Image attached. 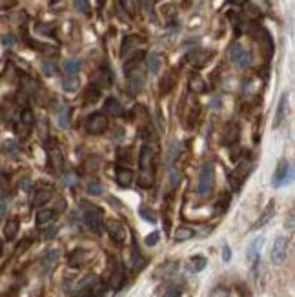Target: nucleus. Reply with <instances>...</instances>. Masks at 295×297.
<instances>
[{
  "label": "nucleus",
  "instance_id": "nucleus-1",
  "mask_svg": "<svg viewBox=\"0 0 295 297\" xmlns=\"http://www.w3.org/2000/svg\"><path fill=\"white\" fill-rule=\"evenodd\" d=\"M213 181H215V170H213V162H204L201 173H199V184H197V193L201 197H206L213 188Z\"/></svg>",
  "mask_w": 295,
  "mask_h": 297
},
{
  "label": "nucleus",
  "instance_id": "nucleus-2",
  "mask_svg": "<svg viewBox=\"0 0 295 297\" xmlns=\"http://www.w3.org/2000/svg\"><path fill=\"white\" fill-rule=\"evenodd\" d=\"M109 126V120H107L106 113H93L86 119V129L91 133V135H100L104 133Z\"/></svg>",
  "mask_w": 295,
  "mask_h": 297
},
{
  "label": "nucleus",
  "instance_id": "nucleus-3",
  "mask_svg": "<svg viewBox=\"0 0 295 297\" xmlns=\"http://www.w3.org/2000/svg\"><path fill=\"white\" fill-rule=\"evenodd\" d=\"M288 244H290V241H288L286 237H277V239H275V243H273V246H272V252H270V259H272L273 265H281V262L286 259Z\"/></svg>",
  "mask_w": 295,
  "mask_h": 297
},
{
  "label": "nucleus",
  "instance_id": "nucleus-4",
  "mask_svg": "<svg viewBox=\"0 0 295 297\" xmlns=\"http://www.w3.org/2000/svg\"><path fill=\"white\" fill-rule=\"evenodd\" d=\"M230 58H232L239 68H248L251 64L250 51L246 48H242L241 44H232V48H230Z\"/></svg>",
  "mask_w": 295,
  "mask_h": 297
},
{
  "label": "nucleus",
  "instance_id": "nucleus-5",
  "mask_svg": "<svg viewBox=\"0 0 295 297\" xmlns=\"http://www.w3.org/2000/svg\"><path fill=\"white\" fill-rule=\"evenodd\" d=\"M291 179V166L288 160H281L277 164V170L273 173V186L279 188V186H284L288 181Z\"/></svg>",
  "mask_w": 295,
  "mask_h": 297
},
{
  "label": "nucleus",
  "instance_id": "nucleus-6",
  "mask_svg": "<svg viewBox=\"0 0 295 297\" xmlns=\"http://www.w3.org/2000/svg\"><path fill=\"white\" fill-rule=\"evenodd\" d=\"M263 243H264L263 237H257V239L251 241L248 250H246V257H248L251 270H255V266L259 265V255H261V248H263Z\"/></svg>",
  "mask_w": 295,
  "mask_h": 297
},
{
  "label": "nucleus",
  "instance_id": "nucleus-7",
  "mask_svg": "<svg viewBox=\"0 0 295 297\" xmlns=\"http://www.w3.org/2000/svg\"><path fill=\"white\" fill-rule=\"evenodd\" d=\"M84 222L86 226L90 228L91 232H95V234H100V230H102V213L98 212V210H88V212L84 213Z\"/></svg>",
  "mask_w": 295,
  "mask_h": 297
},
{
  "label": "nucleus",
  "instance_id": "nucleus-8",
  "mask_svg": "<svg viewBox=\"0 0 295 297\" xmlns=\"http://www.w3.org/2000/svg\"><path fill=\"white\" fill-rule=\"evenodd\" d=\"M106 230L109 234L115 243H124L126 241V226L121 221H107L106 222Z\"/></svg>",
  "mask_w": 295,
  "mask_h": 297
},
{
  "label": "nucleus",
  "instance_id": "nucleus-9",
  "mask_svg": "<svg viewBox=\"0 0 295 297\" xmlns=\"http://www.w3.org/2000/svg\"><path fill=\"white\" fill-rule=\"evenodd\" d=\"M122 283H124V270H122V266L113 259L112 272H109V284H112V288H121Z\"/></svg>",
  "mask_w": 295,
  "mask_h": 297
},
{
  "label": "nucleus",
  "instance_id": "nucleus-10",
  "mask_svg": "<svg viewBox=\"0 0 295 297\" xmlns=\"http://www.w3.org/2000/svg\"><path fill=\"white\" fill-rule=\"evenodd\" d=\"M153 155H155V150L150 142H146L140 150V157H139V162H140V168L142 170H153L152 168V162H153Z\"/></svg>",
  "mask_w": 295,
  "mask_h": 297
},
{
  "label": "nucleus",
  "instance_id": "nucleus-11",
  "mask_svg": "<svg viewBox=\"0 0 295 297\" xmlns=\"http://www.w3.org/2000/svg\"><path fill=\"white\" fill-rule=\"evenodd\" d=\"M57 259H58V250L51 248V250H48V252H44V255L41 257V270H42V274H48V272L55 266Z\"/></svg>",
  "mask_w": 295,
  "mask_h": 297
},
{
  "label": "nucleus",
  "instance_id": "nucleus-12",
  "mask_svg": "<svg viewBox=\"0 0 295 297\" xmlns=\"http://www.w3.org/2000/svg\"><path fill=\"white\" fill-rule=\"evenodd\" d=\"M177 268H179L177 262L168 261V262H164V265H161L155 272H153V277H157V279H166V277H171V275L177 272Z\"/></svg>",
  "mask_w": 295,
  "mask_h": 297
},
{
  "label": "nucleus",
  "instance_id": "nucleus-13",
  "mask_svg": "<svg viewBox=\"0 0 295 297\" xmlns=\"http://www.w3.org/2000/svg\"><path fill=\"white\" fill-rule=\"evenodd\" d=\"M126 75H128V80H130V84L133 86V89H140L144 86V73L137 66L126 70Z\"/></svg>",
  "mask_w": 295,
  "mask_h": 297
},
{
  "label": "nucleus",
  "instance_id": "nucleus-14",
  "mask_svg": "<svg viewBox=\"0 0 295 297\" xmlns=\"http://www.w3.org/2000/svg\"><path fill=\"white\" fill-rule=\"evenodd\" d=\"M49 162H51V166H53V170L57 173H60L64 170V155L57 146L49 148Z\"/></svg>",
  "mask_w": 295,
  "mask_h": 297
},
{
  "label": "nucleus",
  "instance_id": "nucleus-15",
  "mask_svg": "<svg viewBox=\"0 0 295 297\" xmlns=\"http://www.w3.org/2000/svg\"><path fill=\"white\" fill-rule=\"evenodd\" d=\"M144 40L140 37H126L124 42H122V49H121V55L126 57V55H130L131 51H135L137 48H140Z\"/></svg>",
  "mask_w": 295,
  "mask_h": 297
},
{
  "label": "nucleus",
  "instance_id": "nucleus-16",
  "mask_svg": "<svg viewBox=\"0 0 295 297\" xmlns=\"http://www.w3.org/2000/svg\"><path fill=\"white\" fill-rule=\"evenodd\" d=\"M275 215V204L273 203H270L266 208H264V212L261 213V217H259V221L255 222L253 224V230H259V228H263V226H266L270 221H272V217Z\"/></svg>",
  "mask_w": 295,
  "mask_h": 297
},
{
  "label": "nucleus",
  "instance_id": "nucleus-17",
  "mask_svg": "<svg viewBox=\"0 0 295 297\" xmlns=\"http://www.w3.org/2000/svg\"><path fill=\"white\" fill-rule=\"evenodd\" d=\"M188 88L192 93H204L206 91V82L204 79H202L201 75H197V73H193V75H190V80H188Z\"/></svg>",
  "mask_w": 295,
  "mask_h": 297
},
{
  "label": "nucleus",
  "instance_id": "nucleus-18",
  "mask_svg": "<svg viewBox=\"0 0 295 297\" xmlns=\"http://www.w3.org/2000/svg\"><path fill=\"white\" fill-rule=\"evenodd\" d=\"M180 151H182V144H180L179 141L171 142L170 148H168V155H166V166H168V168H171L175 160L179 159Z\"/></svg>",
  "mask_w": 295,
  "mask_h": 297
},
{
  "label": "nucleus",
  "instance_id": "nucleus-19",
  "mask_svg": "<svg viewBox=\"0 0 295 297\" xmlns=\"http://www.w3.org/2000/svg\"><path fill=\"white\" fill-rule=\"evenodd\" d=\"M206 265H208V261H206L204 255H193L188 261V265H186V268H188V272H192V274H199V272L204 270Z\"/></svg>",
  "mask_w": 295,
  "mask_h": 297
},
{
  "label": "nucleus",
  "instance_id": "nucleus-20",
  "mask_svg": "<svg viewBox=\"0 0 295 297\" xmlns=\"http://www.w3.org/2000/svg\"><path fill=\"white\" fill-rule=\"evenodd\" d=\"M115 181L119 186H130L133 181V172L130 168H119L115 173Z\"/></svg>",
  "mask_w": 295,
  "mask_h": 297
},
{
  "label": "nucleus",
  "instance_id": "nucleus-21",
  "mask_svg": "<svg viewBox=\"0 0 295 297\" xmlns=\"http://www.w3.org/2000/svg\"><path fill=\"white\" fill-rule=\"evenodd\" d=\"M284 119H286V95H282L281 101H279L277 115H275V120H273V128H279L284 122Z\"/></svg>",
  "mask_w": 295,
  "mask_h": 297
},
{
  "label": "nucleus",
  "instance_id": "nucleus-22",
  "mask_svg": "<svg viewBox=\"0 0 295 297\" xmlns=\"http://www.w3.org/2000/svg\"><path fill=\"white\" fill-rule=\"evenodd\" d=\"M104 111H106L107 115H113V117H119L122 113V106L119 104V101L113 97L106 98V102H104Z\"/></svg>",
  "mask_w": 295,
  "mask_h": 297
},
{
  "label": "nucleus",
  "instance_id": "nucleus-23",
  "mask_svg": "<svg viewBox=\"0 0 295 297\" xmlns=\"http://www.w3.org/2000/svg\"><path fill=\"white\" fill-rule=\"evenodd\" d=\"M18 228H20V222L17 219H9L8 222L4 224V237L8 241H13L18 234Z\"/></svg>",
  "mask_w": 295,
  "mask_h": 297
},
{
  "label": "nucleus",
  "instance_id": "nucleus-24",
  "mask_svg": "<svg viewBox=\"0 0 295 297\" xmlns=\"http://www.w3.org/2000/svg\"><path fill=\"white\" fill-rule=\"evenodd\" d=\"M51 197H53V191L49 190V188H41V190L35 193V197H33V204H35L36 208H39V206H44Z\"/></svg>",
  "mask_w": 295,
  "mask_h": 297
},
{
  "label": "nucleus",
  "instance_id": "nucleus-25",
  "mask_svg": "<svg viewBox=\"0 0 295 297\" xmlns=\"http://www.w3.org/2000/svg\"><path fill=\"white\" fill-rule=\"evenodd\" d=\"M251 172V160H248V159H244L242 162H239V166L235 170H233V175L237 179H241V181H244L246 177H248V173Z\"/></svg>",
  "mask_w": 295,
  "mask_h": 297
},
{
  "label": "nucleus",
  "instance_id": "nucleus-26",
  "mask_svg": "<svg viewBox=\"0 0 295 297\" xmlns=\"http://www.w3.org/2000/svg\"><path fill=\"white\" fill-rule=\"evenodd\" d=\"M153 182H155V173H153V170H140L139 186H142V188H152Z\"/></svg>",
  "mask_w": 295,
  "mask_h": 297
},
{
  "label": "nucleus",
  "instance_id": "nucleus-27",
  "mask_svg": "<svg viewBox=\"0 0 295 297\" xmlns=\"http://www.w3.org/2000/svg\"><path fill=\"white\" fill-rule=\"evenodd\" d=\"M208 58H210V53H206V51H193V53H190V55H188V60H190V62H192L195 68L204 66Z\"/></svg>",
  "mask_w": 295,
  "mask_h": 297
},
{
  "label": "nucleus",
  "instance_id": "nucleus-28",
  "mask_svg": "<svg viewBox=\"0 0 295 297\" xmlns=\"http://www.w3.org/2000/svg\"><path fill=\"white\" fill-rule=\"evenodd\" d=\"M195 235V232L192 230V228L188 226H180L175 230V235H173V239L177 241V243H182V241H190Z\"/></svg>",
  "mask_w": 295,
  "mask_h": 297
},
{
  "label": "nucleus",
  "instance_id": "nucleus-29",
  "mask_svg": "<svg viewBox=\"0 0 295 297\" xmlns=\"http://www.w3.org/2000/svg\"><path fill=\"white\" fill-rule=\"evenodd\" d=\"M237 139H239V129H237V126H235V124H230L228 128L224 129V137H223L224 144H233V142L237 141Z\"/></svg>",
  "mask_w": 295,
  "mask_h": 297
},
{
  "label": "nucleus",
  "instance_id": "nucleus-30",
  "mask_svg": "<svg viewBox=\"0 0 295 297\" xmlns=\"http://www.w3.org/2000/svg\"><path fill=\"white\" fill-rule=\"evenodd\" d=\"M84 250L82 248H77L73 250L71 253H69V257H67V262H69V266H81L82 261H84Z\"/></svg>",
  "mask_w": 295,
  "mask_h": 297
},
{
  "label": "nucleus",
  "instance_id": "nucleus-31",
  "mask_svg": "<svg viewBox=\"0 0 295 297\" xmlns=\"http://www.w3.org/2000/svg\"><path fill=\"white\" fill-rule=\"evenodd\" d=\"M55 212L49 208H41L39 212H36V224H46V222H49L51 219H53Z\"/></svg>",
  "mask_w": 295,
  "mask_h": 297
},
{
  "label": "nucleus",
  "instance_id": "nucleus-32",
  "mask_svg": "<svg viewBox=\"0 0 295 297\" xmlns=\"http://www.w3.org/2000/svg\"><path fill=\"white\" fill-rule=\"evenodd\" d=\"M161 62H162V57L159 53H152L148 57V70L152 71V73H157V71L161 70Z\"/></svg>",
  "mask_w": 295,
  "mask_h": 297
},
{
  "label": "nucleus",
  "instance_id": "nucleus-33",
  "mask_svg": "<svg viewBox=\"0 0 295 297\" xmlns=\"http://www.w3.org/2000/svg\"><path fill=\"white\" fill-rule=\"evenodd\" d=\"M98 82H100V86H112L113 84V73L107 68H102V70L98 71Z\"/></svg>",
  "mask_w": 295,
  "mask_h": 297
},
{
  "label": "nucleus",
  "instance_id": "nucleus-34",
  "mask_svg": "<svg viewBox=\"0 0 295 297\" xmlns=\"http://www.w3.org/2000/svg\"><path fill=\"white\" fill-rule=\"evenodd\" d=\"M64 71H66V75H75L77 71H79V68H81V62L77 60V58H67V60H64Z\"/></svg>",
  "mask_w": 295,
  "mask_h": 297
},
{
  "label": "nucleus",
  "instance_id": "nucleus-35",
  "mask_svg": "<svg viewBox=\"0 0 295 297\" xmlns=\"http://www.w3.org/2000/svg\"><path fill=\"white\" fill-rule=\"evenodd\" d=\"M62 88L66 91H77L79 89V79H77V75H66V79L62 80Z\"/></svg>",
  "mask_w": 295,
  "mask_h": 297
},
{
  "label": "nucleus",
  "instance_id": "nucleus-36",
  "mask_svg": "<svg viewBox=\"0 0 295 297\" xmlns=\"http://www.w3.org/2000/svg\"><path fill=\"white\" fill-rule=\"evenodd\" d=\"M97 281H98L97 275H93V274L86 275L84 279H81L79 283H77V292H81V290H88L91 286V284H95Z\"/></svg>",
  "mask_w": 295,
  "mask_h": 297
},
{
  "label": "nucleus",
  "instance_id": "nucleus-37",
  "mask_svg": "<svg viewBox=\"0 0 295 297\" xmlns=\"http://www.w3.org/2000/svg\"><path fill=\"white\" fill-rule=\"evenodd\" d=\"M162 297H182V288H180L179 284H168Z\"/></svg>",
  "mask_w": 295,
  "mask_h": 297
},
{
  "label": "nucleus",
  "instance_id": "nucleus-38",
  "mask_svg": "<svg viewBox=\"0 0 295 297\" xmlns=\"http://www.w3.org/2000/svg\"><path fill=\"white\" fill-rule=\"evenodd\" d=\"M88 290H90L91 297H104V293H106V284L100 283V281H97V283L91 284Z\"/></svg>",
  "mask_w": 295,
  "mask_h": 297
},
{
  "label": "nucleus",
  "instance_id": "nucleus-39",
  "mask_svg": "<svg viewBox=\"0 0 295 297\" xmlns=\"http://www.w3.org/2000/svg\"><path fill=\"white\" fill-rule=\"evenodd\" d=\"M98 97H100V89H98L95 84H91L90 88L86 89V101L88 102H95Z\"/></svg>",
  "mask_w": 295,
  "mask_h": 297
},
{
  "label": "nucleus",
  "instance_id": "nucleus-40",
  "mask_svg": "<svg viewBox=\"0 0 295 297\" xmlns=\"http://www.w3.org/2000/svg\"><path fill=\"white\" fill-rule=\"evenodd\" d=\"M98 164H100V162H98V159L95 155L93 157H88V159L84 160V170H86V172H97Z\"/></svg>",
  "mask_w": 295,
  "mask_h": 297
},
{
  "label": "nucleus",
  "instance_id": "nucleus-41",
  "mask_svg": "<svg viewBox=\"0 0 295 297\" xmlns=\"http://www.w3.org/2000/svg\"><path fill=\"white\" fill-rule=\"evenodd\" d=\"M139 213H140V217L146 219L148 222H155V221H157V215L152 212V210L148 208V206H140V208H139Z\"/></svg>",
  "mask_w": 295,
  "mask_h": 297
},
{
  "label": "nucleus",
  "instance_id": "nucleus-42",
  "mask_svg": "<svg viewBox=\"0 0 295 297\" xmlns=\"http://www.w3.org/2000/svg\"><path fill=\"white\" fill-rule=\"evenodd\" d=\"M20 120H22L24 126H33V122H35L33 111L31 110H22V113H20Z\"/></svg>",
  "mask_w": 295,
  "mask_h": 297
},
{
  "label": "nucleus",
  "instance_id": "nucleus-43",
  "mask_svg": "<svg viewBox=\"0 0 295 297\" xmlns=\"http://www.w3.org/2000/svg\"><path fill=\"white\" fill-rule=\"evenodd\" d=\"M121 6H122V9H124L126 13H130L131 17H133V15L137 13V6H135V0H121Z\"/></svg>",
  "mask_w": 295,
  "mask_h": 297
},
{
  "label": "nucleus",
  "instance_id": "nucleus-44",
  "mask_svg": "<svg viewBox=\"0 0 295 297\" xmlns=\"http://www.w3.org/2000/svg\"><path fill=\"white\" fill-rule=\"evenodd\" d=\"M42 71H44L48 77H51L57 73V66H55V62H51V60H42Z\"/></svg>",
  "mask_w": 295,
  "mask_h": 297
},
{
  "label": "nucleus",
  "instance_id": "nucleus-45",
  "mask_svg": "<svg viewBox=\"0 0 295 297\" xmlns=\"http://www.w3.org/2000/svg\"><path fill=\"white\" fill-rule=\"evenodd\" d=\"M73 6H75L77 11H81V13H90V4H88V0H73Z\"/></svg>",
  "mask_w": 295,
  "mask_h": 297
},
{
  "label": "nucleus",
  "instance_id": "nucleus-46",
  "mask_svg": "<svg viewBox=\"0 0 295 297\" xmlns=\"http://www.w3.org/2000/svg\"><path fill=\"white\" fill-rule=\"evenodd\" d=\"M88 193H91V195H100V193H102V186H100V182L91 181L90 184H88Z\"/></svg>",
  "mask_w": 295,
  "mask_h": 297
},
{
  "label": "nucleus",
  "instance_id": "nucleus-47",
  "mask_svg": "<svg viewBox=\"0 0 295 297\" xmlns=\"http://www.w3.org/2000/svg\"><path fill=\"white\" fill-rule=\"evenodd\" d=\"M230 206V195H223L220 197V201L217 203V206H215V212L217 213H223L224 210Z\"/></svg>",
  "mask_w": 295,
  "mask_h": 297
},
{
  "label": "nucleus",
  "instance_id": "nucleus-48",
  "mask_svg": "<svg viewBox=\"0 0 295 297\" xmlns=\"http://www.w3.org/2000/svg\"><path fill=\"white\" fill-rule=\"evenodd\" d=\"M253 8H257L261 13H266L268 11V0H248Z\"/></svg>",
  "mask_w": 295,
  "mask_h": 297
},
{
  "label": "nucleus",
  "instance_id": "nucleus-49",
  "mask_svg": "<svg viewBox=\"0 0 295 297\" xmlns=\"http://www.w3.org/2000/svg\"><path fill=\"white\" fill-rule=\"evenodd\" d=\"M244 11H246V13H248V15H250L251 18H257V17H261V15H263V13H261V11H259V9L253 8V6H251L250 2H248V0H246V2H244Z\"/></svg>",
  "mask_w": 295,
  "mask_h": 297
},
{
  "label": "nucleus",
  "instance_id": "nucleus-50",
  "mask_svg": "<svg viewBox=\"0 0 295 297\" xmlns=\"http://www.w3.org/2000/svg\"><path fill=\"white\" fill-rule=\"evenodd\" d=\"M159 239H161V234H159V232H152V234L144 239V243H146L148 246H155V244L159 243Z\"/></svg>",
  "mask_w": 295,
  "mask_h": 297
},
{
  "label": "nucleus",
  "instance_id": "nucleus-51",
  "mask_svg": "<svg viewBox=\"0 0 295 297\" xmlns=\"http://www.w3.org/2000/svg\"><path fill=\"white\" fill-rule=\"evenodd\" d=\"M210 297H230V290L224 288V286H217V288L210 293Z\"/></svg>",
  "mask_w": 295,
  "mask_h": 297
},
{
  "label": "nucleus",
  "instance_id": "nucleus-52",
  "mask_svg": "<svg viewBox=\"0 0 295 297\" xmlns=\"http://www.w3.org/2000/svg\"><path fill=\"white\" fill-rule=\"evenodd\" d=\"M55 235H57V226H49L48 230L44 232V235H42V239L49 241V239H53Z\"/></svg>",
  "mask_w": 295,
  "mask_h": 297
},
{
  "label": "nucleus",
  "instance_id": "nucleus-53",
  "mask_svg": "<svg viewBox=\"0 0 295 297\" xmlns=\"http://www.w3.org/2000/svg\"><path fill=\"white\" fill-rule=\"evenodd\" d=\"M230 259H232V250H230V246H224L223 248V261L228 262Z\"/></svg>",
  "mask_w": 295,
  "mask_h": 297
},
{
  "label": "nucleus",
  "instance_id": "nucleus-54",
  "mask_svg": "<svg viewBox=\"0 0 295 297\" xmlns=\"http://www.w3.org/2000/svg\"><path fill=\"white\" fill-rule=\"evenodd\" d=\"M179 179H180V175L175 170H171V186H175L177 182H179Z\"/></svg>",
  "mask_w": 295,
  "mask_h": 297
},
{
  "label": "nucleus",
  "instance_id": "nucleus-55",
  "mask_svg": "<svg viewBox=\"0 0 295 297\" xmlns=\"http://www.w3.org/2000/svg\"><path fill=\"white\" fill-rule=\"evenodd\" d=\"M4 148H6V151H11V153H15V151H17V146H15V142H6Z\"/></svg>",
  "mask_w": 295,
  "mask_h": 297
},
{
  "label": "nucleus",
  "instance_id": "nucleus-56",
  "mask_svg": "<svg viewBox=\"0 0 295 297\" xmlns=\"http://www.w3.org/2000/svg\"><path fill=\"white\" fill-rule=\"evenodd\" d=\"M64 184H69V186H71V184H73V173H67V175H64Z\"/></svg>",
  "mask_w": 295,
  "mask_h": 297
},
{
  "label": "nucleus",
  "instance_id": "nucleus-57",
  "mask_svg": "<svg viewBox=\"0 0 295 297\" xmlns=\"http://www.w3.org/2000/svg\"><path fill=\"white\" fill-rule=\"evenodd\" d=\"M27 246H29V239L22 241V244H20V246H18V252H22V250H26Z\"/></svg>",
  "mask_w": 295,
  "mask_h": 297
},
{
  "label": "nucleus",
  "instance_id": "nucleus-58",
  "mask_svg": "<svg viewBox=\"0 0 295 297\" xmlns=\"http://www.w3.org/2000/svg\"><path fill=\"white\" fill-rule=\"evenodd\" d=\"M288 228H290V230H293V212L290 213V219H288Z\"/></svg>",
  "mask_w": 295,
  "mask_h": 297
},
{
  "label": "nucleus",
  "instance_id": "nucleus-59",
  "mask_svg": "<svg viewBox=\"0 0 295 297\" xmlns=\"http://www.w3.org/2000/svg\"><path fill=\"white\" fill-rule=\"evenodd\" d=\"M230 2H232V4H235V6H242L246 0H230Z\"/></svg>",
  "mask_w": 295,
  "mask_h": 297
},
{
  "label": "nucleus",
  "instance_id": "nucleus-60",
  "mask_svg": "<svg viewBox=\"0 0 295 297\" xmlns=\"http://www.w3.org/2000/svg\"><path fill=\"white\" fill-rule=\"evenodd\" d=\"M4 42H6V44H11V42H13V37H6Z\"/></svg>",
  "mask_w": 295,
  "mask_h": 297
},
{
  "label": "nucleus",
  "instance_id": "nucleus-61",
  "mask_svg": "<svg viewBox=\"0 0 295 297\" xmlns=\"http://www.w3.org/2000/svg\"><path fill=\"white\" fill-rule=\"evenodd\" d=\"M97 4H98V6H102V4H106V0H97Z\"/></svg>",
  "mask_w": 295,
  "mask_h": 297
},
{
  "label": "nucleus",
  "instance_id": "nucleus-62",
  "mask_svg": "<svg viewBox=\"0 0 295 297\" xmlns=\"http://www.w3.org/2000/svg\"><path fill=\"white\" fill-rule=\"evenodd\" d=\"M2 117H4V111H2V108H0V120H2Z\"/></svg>",
  "mask_w": 295,
  "mask_h": 297
},
{
  "label": "nucleus",
  "instance_id": "nucleus-63",
  "mask_svg": "<svg viewBox=\"0 0 295 297\" xmlns=\"http://www.w3.org/2000/svg\"><path fill=\"white\" fill-rule=\"evenodd\" d=\"M0 255H2V241H0Z\"/></svg>",
  "mask_w": 295,
  "mask_h": 297
},
{
  "label": "nucleus",
  "instance_id": "nucleus-64",
  "mask_svg": "<svg viewBox=\"0 0 295 297\" xmlns=\"http://www.w3.org/2000/svg\"><path fill=\"white\" fill-rule=\"evenodd\" d=\"M57 2H58V0H51V4H57Z\"/></svg>",
  "mask_w": 295,
  "mask_h": 297
}]
</instances>
